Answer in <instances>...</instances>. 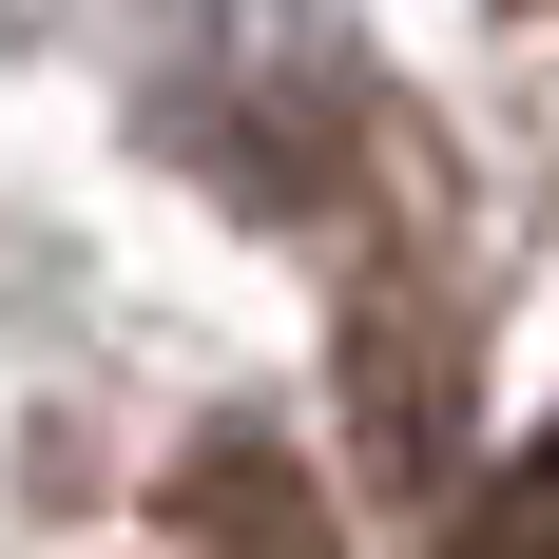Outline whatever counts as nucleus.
Wrapping results in <instances>:
<instances>
[{
    "label": "nucleus",
    "mask_w": 559,
    "mask_h": 559,
    "mask_svg": "<svg viewBox=\"0 0 559 559\" xmlns=\"http://www.w3.org/2000/svg\"><path fill=\"white\" fill-rule=\"evenodd\" d=\"M444 559H559V444H521L502 483H483V502L444 521Z\"/></svg>",
    "instance_id": "nucleus-2"
},
{
    "label": "nucleus",
    "mask_w": 559,
    "mask_h": 559,
    "mask_svg": "<svg viewBox=\"0 0 559 559\" xmlns=\"http://www.w3.org/2000/svg\"><path fill=\"white\" fill-rule=\"evenodd\" d=\"M347 386H367V463H386V483H425V463H444V405H425V309H367V329H347Z\"/></svg>",
    "instance_id": "nucleus-1"
}]
</instances>
